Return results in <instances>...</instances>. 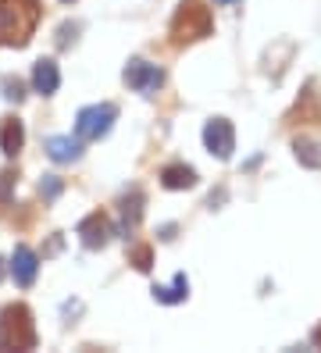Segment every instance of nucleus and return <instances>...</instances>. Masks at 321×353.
<instances>
[{
	"label": "nucleus",
	"mask_w": 321,
	"mask_h": 353,
	"mask_svg": "<svg viewBox=\"0 0 321 353\" xmlns=\"http://www.w3.org/2000/svg\"><path fill=\"white\" fill-rule=\"evenodd\" d=\"M161 182H164V190H193L197 185V172L189 164H168L161 172Z\"/></svg>",
	"instance_id": "f8f14e48"
},
{
	"label": "nucleus",
	"mask_w": 321,
	"mask_h": 353,
	"mask_svg": "<svg viewBox=\"0 0 321 353\" xmlns=\"http://www.w3.org/2000/svg\"><path fill=\"white\" fill-rule=\"evenodd\" d=\"M36 272H39V257H36V250L32 246H14V257H11V275H14V282L21 285V289H29L32 282H36Z\"/></svg>",
	"instance_id": "6e6552de"
},
{
	"label": "nucleus",
	"mask_w": 321,
	"mask_h": 353,
	"mask_svg": "<svg viewBox=\"0 0 321 353\" xmlns=\"http://www.w3.org/2000/svg\"><path fill=\"white\" fill-rule=\"evenodd\" d=\"M79 236H82V243L90 246V250H104L107 239H111V221H107V214L93 211V214H86V218H82Z\"/></svg>",
	"instance_id": "0eeeda50"
},
{
	"label": "nucleus",
	"mask_w": 321,
	"mask_h": 353,
	"mask_svg": "<svg viewBox=\"0 0 321 353\" xmlns=\"http://www.w3.org/2000/svg\"><path fill=\"white\" fill-rule=\"evenodd\" d=\"M204 143H207V150L214 157L228 161L232 150H235V132H232V125H228L225 118H211L207 125H204Z\"/></svg>",
	"instance_id": "423d86ee"
},
{
	"label": "nucleus",
	"mask_w": 321,
	"mask_h": 353,
	"mask_svg": "<svg viewBox=\"0 0 321 353\" xmlns=\"http://www.w3.org/2000/svg\"><path fill=\"white\" fill-rule=\"evenodd\" d=\"M75 32V26H61V36H57V47H68V36Z\"/></svg>",
	"instance_id": "6ab92c4d"
},
{
	"label": "nucleus",
	"mask_w": 321,
	"mask_h": 353,
	"mask_svg": "<svg viewBox=\"0 0 321 353\" xmlns=\"http://www.w3.org/2000/svg\"><path fill=\"white\" fill-rule=\"evenodd\" d=\"M115 118H118V108H115V103H93V108H82L79 118H75V136L86 139V143L104 139L107 132H111Z\"/></svg>",
	"instance_id": "20e7f679"
},
{
	"label": "nucleus",
	"mask_w": 321,
	"mask_h": 353,
	"mask_svg": "<svg viewBox=\"0 0 321 353\" xmlns=\"http://www.w3.org/2000/svg\"><path fill=\"white\" fill-rule=\"evenodd\" d=\"M39 18V0H0V47H26Z\"/></svg>",
	"instance_id": "f257e3e1"
},
{
	"label": "nucleus",
	"mask_w": 321,
	"mask_h": 353,
	"mask_svg": "<svg viewBox=\"0 0 321 353\" xmlns=\"http://www.w3.org/2000/svg\"><path fill=\"white\" fill-rule=\"evenodd\" d=\"M293 150H296V161L300 164H307V168H321V147H318L314 139H296Z\"/></svg>",
	"instance_id": "2eb2a0df"
},
{
	"label": "nucleus",
	"mask_w": 321,
	"mask_h": 353,
	"mask_svg": "<svg viewBox=\"0 0 321 353\" xmlns=\"http://www.w3.org/2000/svg\"><path fill=\"white\" fill-rule=\"evenodd\" d=\"M121 79H125V86L136 90V93H157L161 82H164V72L157 65H150V61H128Z\"/></svg>",
	"instance_id": "39448f33"
},
{
	"label": "nucleus",
	"mask_w": 321,
	"mask_h": 353,
	"mask_svg": "<svg viewBox=\"0 0 321 353\" xmlns=\"http://www.w3.org/2000/svg\"><path fill=\"white\" fill-rule=\"evenodd\" d=\"M4 97L14 100V103H21V100H26V86H21L18 79H4Z\"/></svg>",
	"instance_id": "f3484780"
},
{
	"label": "nucleus",
	"mask_w": 321,
	"mask_h": 353,
	"mask_svg": "<svg viewBox=\"0 0 321 353\" xmlns=\"http://www.w3.org/2000/svg\"><path fill=\"white\" fill-rule=\"evenodd\" d=\"M128 261H133L136 272H150V268H154V254H150V246H133V250H128Z\"/></svg>",
	"instance_id": "dca6fc26"
},
{
	"label": "nucleus",
	"mask_w": 321,
	"mask_h": 353,
	"mask_svg": "<svg viewBox=\"0 0 321 353\" xmlns=\"http://www.w3.org/2000/svg\"><path fill=\"white\" fill-rule=\"evenodd\" d=\"M189 296V279L179 272L171 285H154V300L157 303H182Z\"/></svg>",
	"instance_id": "ddd939ff"
},
{
	"label": "nucleus",
	"mask_w": 321,
	"mask_h": 353,
	"mask_svg": "<svg viewBox=\"0 0 321 353\" xmlns=\"http://www.w3.org/2000/svg\"><path fill=\"white\" fill-rule=\"evenodd\" d=\"M57 250H61V236H54V239L47 243V250H43V257H54Z\"/></svg>",
	"instance_id": "aec40b11"
},
{
	"label": "nucleus",
	"mask_w": 321,
	"mask_h": 353,
	"mask_svg": "<svg viewBox=\"0 0 321 353\" xmlns=\"http://www.w3.org/2000/svg\"><path fill=\"white\" fill-rule=\"evenodd\" d=\"M21 147H26V129H21L18 118H0V150L8 157H14Z\"/></svg>",
	"instance_id": "9d476101"
},
{
	"label": "nucleus",
	"mask_w": 321,
	"mask_h": 353,
	"mask_svg": "<svg viewBox=\"0 0 321 353\" xmlns=\"http://www.w3.org/2000/svg\"><path fill=\"white\" fill-rule=\"evenodd\" d=\"M211 29H214L211 11L200 0H182V8L171 18V39H175V43H197V39L211 36Z\"/></svg>",
	"instance_id": "7ed1b4c3"
},
{
	"label": "nucleus",
	"mask_w": 321,
	"mask_h": 353,
	"mask_svg": "<svg viewBox=\"0 0 321 353\" xmlns=\"http://www.w3.org/2000/svg\"><path fill=\"white\" fill-rule=\"evenodd\" d=\"M36 325L26 303H8L0 310V350H32Z\"/></svg>",
	"instance_id": "f03ea898"
},
{
	"label": "nucleus",
	"mask_w": 321,
	"mask_h": 353,
	"mask_svg": "<svg viewBox=\"0 0 321 353\" xmlns=\"http://www.w3.org/2000/svg\"><path fill=\"white\" fill-rule=\"evenodd\" d=\"M139 214H143V196L133 190L128 196H121V232H133L139 225Z\"/></svg>",
	"instance_id": "4468645a"
},
{
	"label": "nucleus",
	"mask_w": 321,
	"mask_h": 353,
	"mask_svg": "<svg viewBox=\"0 0 321 353\" xmlns=\"http://www.w3.org/2000/svg\"><path fill=\"white\" fill-rule=\"evenodd\" d=\"M314 343L321 346V328H314Z\"/></svg>",
	"instance_id": "412c9836"
},
{
	"label": "nucleus",
	"mask_w": 321,
	"mask_h": 353,
	"mask_svg": "<svg viewBox=\"0 0 321 353\" xmlns=\"http://www.w3.org/2000/svg\"><path fill=\"white\" fill-rule=\"evenodd\" d=\"M39 193L47 196V200H54V196L61 193V182H57L54 175H47V182H39Z\"/></svg>",
	"instance_id": "a211bd4d"
},
{
	"label": "nucleus",
	"mask_w": 321,
	"mask_h": 353,
	"mask_svg": "<svg viewBox=\"0 0 321 353\" xmlns=\"http://www.w3.org/2000/svg\"><path fill=\"white\" fill-rule=\"evenodd\" d=\"M57 86H61V72H57L54 61H36V68H32V90L43 93V97H50V93H57Z\"/></svg>",
	"instance_id": "1a4fd4ad"
},
{
	"label": "nucleus",
	"mask_w": 321,
	"mask_h": 353,
	"mask_svg": "<svg viewBox=\"0 0 321 353\" xmlns=\"http://www.w3.org/2000/svg\"><path fill=\"white\" fill-rule=\"evenodd\" d=\"M218 4H232V0H218Z\"/></svg>",
	"instance_id": "5701e85b"
},
{
	"label": "nucleus",
	"mask_w": 321,
	"mask_h": 353,
	"mask_svg": "<svg viewBox=\"0 0 321 353\" xmlns=\"http://www.w3.org/2000/svg\"><path fill=\"white\" fill-rule=\"evenodd\" d=\"M47 154L57 164H72V161H79L82 147H79V139H72V136H50L47 139Z\"/></svg>",
	"instance_id": "9b49d317"
},
{
	"label": "nucleus",
	"mask_w": 321,
	"mask_h": 353,
	"mask_svg": "<svg viewBox=\"0 0 321 353\" xmlns=\"http://www.w3.org/2000/svg\"><path fill=\"white\" fill-rule=\"evenodd\" d=\"M61 4H72V0H61Z\"/></svg>",
	"instance_id": "b1692460"
},
{
	"label": "nucleus",
	"mask_w": 321,
	"mask_h": 353,
	"mask_svg": "<svg viewBox=\"0 0 321 353\" xmlns=\"http://www.w3.org/2000/svg\"><path fill=\"white\" fill-rule=\"evenodd\" d=\"M0 279H4V261H0Z\"/></svg>",
	"instance_id": "4be33fe9"
}]
</instances>
